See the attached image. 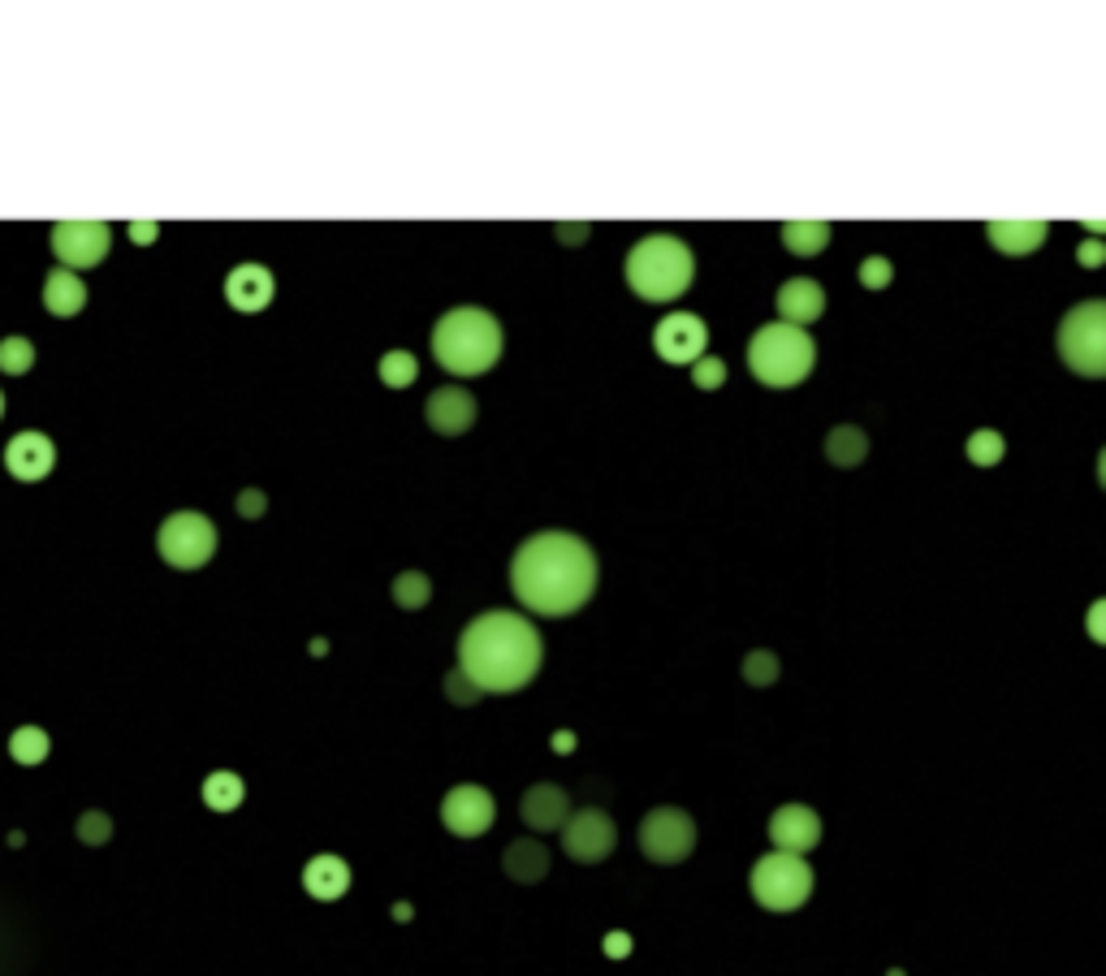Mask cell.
Instances as JSON below:
<instances>
[{"instance_id":"8fae6325","label":"cell","mask_w":1106,"mask_h":976,"mask_svg":"<svg viewBox=\"0 0 1106 976\" xmlns=\"http://www.w3.org/2000/svg\"><path fill=\"white\" fill-rule=\"evenodd\" d=\"M497 817V804L484 786L475 782H463V786H450L445 799H441V825L459 838H480L489 825Z\"/></svg>"},{"instance_id":"e575fe53","label":"cell","mask_w":1106,"mask_h":976,"mask_svg":"<svg viewBox=\"0 0 1106 976\" xmlns=\"http://www.w3.org/2000/svg\"><path fill=\"white\" fill-rule=\"evenodd\" d=\"M445 696H450L454 704H475V701H480V692H475V687L467 683V678H463V674H459V670H450V678H445Z\"/></svg>"},{"instance_id":"4316f807","label":"cell","mask_w":1106,"mask_h":976,"mask_svg":"<svg viewBox=\"0 0 1106 976\" xmlns=\"http://www.w3.org/2000/svg\"><path fill=\"white\" fill-rule=\"evenodd\" d=\"M48 735H43L40 726H18L13 731V739H9V756L18 761V765H40L43 756H48Z\"/></svg>"},{"instance_id":"ba28073f","label":"cell","mask_w":1106,"mask_h":976,"mask_svg":"<svg viewBox=\"0 0 1106 976\" xmlns=\"http://www.w3.org/2000/svg\"><path fill=\"white\" fill-rule=\"evenodd\" d=\"M157 549L169 566L195 571V566H203V562L217 553V527H212V519L199 514V510H178V514H169V519L160 523Z\"/></svg>"},{"instance_id":"f1b7e54d","label":"cell","mask_w":1106,"mask_h":976,"mask_svg":"<svg viewBox=\"0 0 1106 976\" xmlns=\"http://www.w3.org/2000/svg\"><path fill=\"white\" fill-rule=\"evenodd\" d=\"M415 376H420V363H415V354H411V351L381 354V381H385V385L402 390V385H411Z\"/></svg>"},{"instance_id":"d4e9b609","label":"cell","mask_w":1106,"mask_h":976,"mask_svg":"<svg viewBox=\"0 0 1106 976\" xmlns=\"http://www.w3.org/2000/svg\"><path fill=\"white\" fill-rule=\"evenodd\" d=\"M242 795H247V786L230 769H217V774H208V782H203V804L212 813H234L238 804H242Z\"/></svg>"},{"instance_id":"3957f363","label":"cell","mask_w":1106,"mask_h":976,"mask_svg":"<svg viewBox=\"0 0 1106 976\" xmlns=\"http://www.w3.org/2000/svg\"><path fill=\"white\" fill-rule=\"evenodd\" d=\"M436 363L454 376H480L502 354V324L484 308H450L433 324Z\"/></svg>"},{"instance_id":"2e32d148","label":"cell","mask_w":1106,"mask_h":976,"mask_svg":"<svg viewBox=\"0 0 1106 976\" xmlns=\"http://www.w3.org/2000/svg\"><path fill=\"white\" fill-rule=\"evenodd\" d=\"M57 463V450L43 432H18L9 445H4V467L13 471L18 480H43Z\"/></svg>"},{"instance_id":"5bb4252c","label":"cell","mask_w":1106,"mask_h":976,"mask_svg":"<svg viewBox=\"0 0 1106 976\" xmlns=\"http://www.w3.org/2000/svg\"><path fill=\"white\" fill-rule=\"evenodd\" d=\"M770 843H774V852L804 856V852H813L822 843V817L808 804H783L770 817Z\"/></svg>"},{"instance_id":"603a6c76","label":"cell","mask_w":1106,"mask_h":976,"mask_svg":"<svg viewBox=\"0 0 1106 976\" xmlns=\"http://www.w3.org/2000/svg\"><path fill=\"white\" fill-rule=\"evenodd\" d=\"M506 873L514 882H541L550 873V852L536 838H519L506 847Z\"/></svg>"},{"instance_id":"9c48e42d","label":"cell","mask_w":1106,"mask_h":976,"mask_svg":"<svg viewBox=\"0 0 1106 976\" xmlns=\"http://www.w3.org/2000/svg\"><path fill=\"white\" fill-rule=\"evenodd\" d=\"M696 847V821L683 808H653L640 821V852L653 864H678Z\"/></svg>"},{"instance_id":"cb8c5ba5","label":"cell","mask_w":1106,"mask_h":976,"mask_svg":"<svg viewBox=\"0 0 1106 976\" xmlns=\"http://www.w3.org/2000/svg\"><path fill=\"white\" fill-rule=\"evenodd\" d=\"M826 454H830V463H838V467H856V463H865V454H869V436L861 429H852V424H838V429L826 436Z\"/></svg>"},{"instance_id":"e0dca14e","label":"cell","mask_w":1106,"mask_h":976,"mask_svg":"<svg viewBox=\"0 0 1106 976\" xmlns=\"http://www.w3.org/2000/svg\"><path fill=\"white\" fill-rule=\"evenodd\" d=\"M273 290H276V281L264 264H238L234 273L225 276V299H230V308H238V312H260V308H269V303H273Z\"/></svg>"},{"instance_id":"4fadbf2b","label":"cell","mask_w":1106,"mask_h":976,"mask_svg":"<svg viewBox=\"0 0 1106 976\" xmlns=\"http://www.w3.org/2000/svg\"><path fill=\"white\" fill-rule=\"evenodd\" d=\"M705 342H710V329H705L701 315L692 312H671L657 324V333H653V346H657V354L666 363H696V359H705Z\"/></svg>"},{"instance_id":"d6986e66","label":"cell","mask_w":1106,"mask_h":976,"mask_svg":"<svg viewBox=\"0 0 1106 976\" xmlns=\"http://www.w3.org/2000/svg\"><path fill=\"white\" fill-rule=\"evenodd\" d=\"M303 891L320 903H333L351 891V864L342 856H312L303 868Z\"/></svg>"},{"instance_id":"d590c367","label":"cell","mask_w":1106,"mask_h":976,"mask_svg":"<svg viewBox=\"0 0 1106 976\" xmlns=\"http://www.w3.org/2000/svg\"><path fill=\"white\" fill-rule=\"evenodd\" d=\"M861 281H865L869 290H882V285L891 281V260H882V255L865 260V264H861Z\"/></svg>"},{"instance_id":"6da1fadb","label":"cell","mask_w":1106,"mask_h":976,"mask_svg":"<svg viewBox=\"0 0 1106 976\" xmlns=\"http://www.w3.org/2000/svg\"><path fill=\"white\" fill-rule=\"evenodd\" d=\"M511 587L532 614H575L596 587V553L575 532H536L514 549Z\"/></svg>"},{"instance_id":"7402d4cb","label":"cell","mask_w":1106,"mask_h":976,"mask_svg":"<svg viewBox=\"0 0 1106 976\" xmlns=\"http://www.w3.org/2000/svg\"><path fill=\"white\" fill-rule=\"evenodd\" d=\"M1046 238V221H989V242L1003 255H1028L1033 246H1042Z\"/></svg>"},{"instance_id":"52a82bcc","label":"cell","mask_w":1106,"mask_h":976,"mask_svg":"<svg viewBox=\"0 0 1106 976\" xmlns=\"http://www.w3.org/2000/svg\"><path fill=\"white\" fill-rule=\"evenodd\" d=\"M1059 354L1072 372L1103 376L1106 372V303L1085 299L1064 315L1059 324Z\"/></svg>"},{"instance_id":"ac0fdd59","label":"cell","mask_w":1106,"mask_h":976,"mask_svg":"<svg viewBox=\"0 0 1106 976\" xmlns=\"http://www.w3.org/2000/svg\"><path fill=\"white\" fill-rule=\"evenodd\" d=\"M778 312H783V324L804 329L808 320H817V315L826 312V290L813 276H791V281H783V290H778Z\"/></svg>"},{"instance_id":"5b68a950","label":"cell","mask_w":1106,"mask_h":976,"mask_svg":"<svg viewBox=\"0 0 1106 976\" xmlns=\"http://www.w3.org/2000/svg\"><path fill=\"white\" fill-rule=\"evenodd\" d=\"M817 363V342L795 324H761L748 342V368L761 385H800Z\"/></svg>"},{"instance_id":"f546056e","label":"cell","mask_w":1106,"mask_h":976,"mask_svg":"<svg viewBox=\"0 0 1106 976\" xmlns=\"http://www.w3.org/2000/svg\"><path fill=\"white\" fill-rule=\"evenodd\" d=\"M429 596H433V584L420 571H406L394 580V601L402 610H420V605H429Z\"/></svg>"},{"instance_id":"7a4b0ae2","label":"cell","mask_w":1106,"mask_h":976,"mask_svg":"<svg viewBox=\"0 0 1106 976\" xmlns=\"http://www.w3.org/2000/svg\"><path fill=\"white\" fill-rule=\"evenodd\" d=\"M541 631L514 610H484L459 635V674L475 692H519L541 670Z\"/></svg>"},{"instance_id":"7bdbcfd3","label":"cell","mask_w":1106,"mask_h":976,"mask_svg":"<svg viewBox=\"0 0 1106 976\" xmlns=\"http://www.w3.org/2000/svg\"><path fill=\"white\" fill-rule=\"evenodd\" d=\"M0 415H4V393H0Z\"/></svg>"},{"instance_id":"30bf717a","label":"cell","mask_w":1106,"mask_h":976,"mask_svg":"<svg viewBox=\"0 0 1106 976\" xmlns=\"http://www.w3.org/2000/svg\"><path fill=\"white\" fill-rule=\"evenodd\" d=\"M614 843H619V829H614L610 813H601V808H584V813H571L562 821V852L580 864L605 859L614 852Z\"/></svg>"},{"instance_id":"8d00e7d4","label":"cell","mask_w":1106,"mask_h":976,"mask_svg":"<svg viewBox=\"0 0 1106 976\" xmlns=\"http://www.w3.org/2000/svg\"><path fill=\"white\" fill-rule=\"evenodd\" d=\"M605 955H610V959H627V955H632V937L614 929V934L605 937Z\"/></svg>"},{"instance_id":"60d3db41","label":"cell","mask_w":1106,"mask_h":976,"mask_svg":"<svg viewBox=\"0 0 1106 976\" xmlns=\"http://www.w3.org/2000/svg\"><path fill=\"white\" fill-rule=\"evenodd\" d=\"M553 747H557V752H571V747H575V735H571V731H557V735H553Z\"/></svg>"},{"instance_id":"83f0119b","label":"cell","mask_w":1106,"mask_h":976,"mask_svg":"<svg viewBox=\"0 0 1106 976\" xmlns=\"http://www.w3.org/2000/svg\"><path fill=\"white\" fill-rule=\"evenodd\" d=\"M968 459L977 463V467H994V463H1003V454H1007V441H1003V432L994 429H977L968 436Z\"/></svg>"},{"instance_id":"44dd1931","label":"cell","mask_w":1106,"mask_h":976,"mask_svg":"<svg viewBox=\"0 0 1106 976\" xmlns=\"http://www.w3.org/2000/svg\"><path fill=\"white\" fill-rule=\"evenodd\" d=\"M82 303H87V285L79 281V273H70V269L48 273V281H43V308H48V312L79 315Z\"/></svg>"},{"instance_id":"484cf974","label":"cell","mask_w":1106,"mask_h":976,"mask_svg":"<svg viewBox=\"0 0 1106 976\" xmlns=\"http://www.w3.org/2000/svg\"><path fill=\"white\" fill-rule=\"evenodd\" d=\"M783 242H787L795 255H817L830 242V225L826 221H787L783 225Z\"/></svg>"},{"instance_id":"74e56055","label":"cell","mask_w":1106,"mask_h":976,"mask_svg":"<svg viewBox=\"0 0 1106 976\" xmlns=\"http://www.w3.org/2000/svg\"><path fill=\"white\" fill-rule=\"evenodd\" d=\"M238 510H242V514H260V510H264V493H260V489H247V493L238 497Z\"/></svg>"},{"instance_id":"8992f818","label":"cell","mask_w":1106,"mask_h":976,"mask_svg":"<svg viewBox=\"0 0 1106 976\" xmlns=\"http://www.w3.org/2000/svg\"><path fill=\"white\" fill-rule=\"evenodd\" d=\"M752 898L765 912H795L813 895V868L804 856H787V852H770L752 864Z\"/></svg>"},{"instance_id":"7c38bea8","label":"cell","mask_w":1106,"mask_h":976,"mask_svg":"<svg viewBox=\"0 0 1106 976\" xmlns=\"http://www.w3.org/2000/svg\"><path fill=\"white\" fill-rule=\"evenodd\" d=\"M109 242H113V234H109L104 221H61L52 230V251L66 260L70 273L100 264L109 255Z\"/></svg>"},{"instance_id":"f35d334b","label":"cell","mask_w":1106,"mask_h":976,"mask_svg":"<svg viewBox=\"0 0 1106 976\" xmlns=\"http://www.w3.org/2000/svg\"><path fill=\"white\" fill-rule=\"evenodd\" d=\"M130 238H134V242H152V238H157V221H134V225H130Z\"/></svg>"},{"instance_id":"836d02e7","label":"cell","mask_w":1106,"mask_h":976,"mask_svg":"<svg viewBox=\"0 0 1106 976\" xmlns=\"http://www.w3.org/2000/svg\"><path fill=\"white\" fill-rule=\"evenodd\" d=\"M692 381H696L701 390H717V385L726 381V363H722V359H696V363H692Z\"/></svg>"},{"instance_id":"9a60e30c","label":"cell","mask_w":1106,"mask_h":976,"mask_svg":"<svg viewBox=\"0 0 1106 976\" xmlns=\"http://www.w3.org/2000/svg\"><path fill=\"white\" fill-rule=\"evenodd\" d=\"M424 415H429L433 432H441V436H459V432H467L475 424V398L467 390H459V385H441V390L429 398Z\"/></svg>"},{"instance_id":"b9f144b4","label":"cell","mask_w":1106,"mask_h":976,"mask_svg":"<svg viewBox=\"0 0 1106 976\" xmlns=\"http://www.w3.org/2000/svg\"><path fill=\"white\" fill-rule=\"evenodd\" d=\"M557 234L566 238V242H575V238H584V234H589V225H562V230H557Z\"/></svg>"},{"instance_id":"4dcf8cb0","label":"cell","mask_w":1106,"mask_h":976,"mask_svg":"<svg viewBox=\"0 0 1106 976\" xmlns=\"http://www.w3.org/2000/svg\"><path fill=\"white\" fill-rule=\"evenodd\" d=\"M31 363H36V346H31L27 338H4V342H0V368H4V372L18 376V372H27Z\"/></svg>"},{"instance_id":"1f68e13d","label":"cell","mask_w":1106,"mask_h":976,"mask_svg":"<svg viewBox=\"0 0 1106 976\" xmlns=\"http://www.w3.org/2000/svg\"><path fill=\"white\" fill-rule=\"evenodd\" d=\"M744 678H748L752 687L774 683V678H778V657H774V653H748V662H744Z\"/></svg>"},{"instance_id":"ab89813d","label":"cell","mask_w":1106,"mask_h":976,"mask_svg":"<svg viewBox=\"0 0 1106 976\" xmlns=\"http://www.w3.org/2000/svg\"><path fill=\"white\" fill-rule=\"evenodd\" d=\"M1080 260H1085L1089 269H1094V264H1103V246H1098V242H1085V246H1080Z\"/></svg>"},{"instance_id":"277c9868","label":"cell","mask_w":1106,"mask_h":976,"mask_svg":"<svg viewBox=\"0 0 1106 976\" xmlns=\"http://www.w3.org/2000/svg\"><path fill=\"white\" fill-rule=\"evenodd\" d=\"M696 276V255L683 238L648 234L627 251V285L648 303H671Z\"/></svg>"},{"instance_id":"d6a6232c","label":"cell","mask_w":1106,"mask_h":976,"mask_svg":"<svg viewBox=\"0 0 1106 976\" xmlns=\"http://www.w3.org/2000/svg\"><path fill=\"white\" fill-rule=\"evenodd\" d=\"M109 834H113V821L104 817V813H87V817H79V838L82 843L100 847V843H109Z\"/></svg>"},{"instance_id":"ffe728a7","label":"cell","mask_w":1106,"mask_h":976,"mask_svg":"<svg viewBox=\"0 0 1106 976\" xmlns=\"http://www.w3.org/2000/svg\"><path fill=\"white\" fill-rule=\"evenodd\" d=\"M571 817V799L562 786L553 782H536L527 795H523V821L532 829H562V821Z\"/></svg>"}]
</instances>
